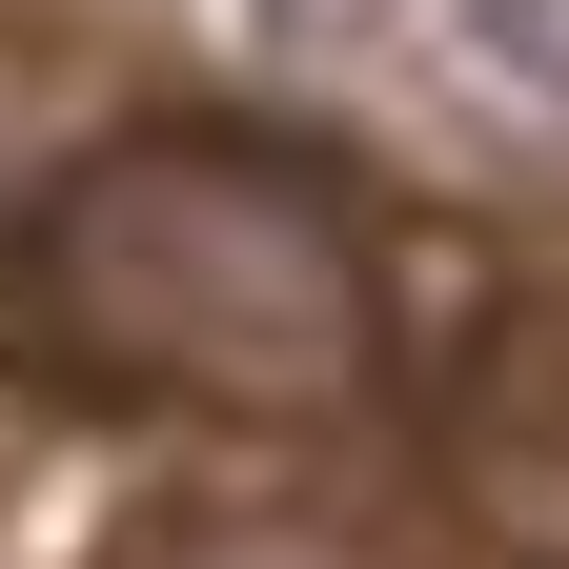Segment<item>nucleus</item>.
<instances>
[{
  "mask_svg": "<svg viewBox=\"0 0 569 569\" xmlns=\"http://www.w3.org/2000/svg\"><path fill=\"white\" fill-rule=\"evenodd\" d=\"M468 21V61H509L529 102H569V0H448Z\"/></svg>",
  "mask_w": 569,
  "mask_h": 569,
  "instance_id": "2",
  "label": "nucleus"
},
{
  "mask_svg": "<svg viewBox=\"0 0 569 569\" xmlns=\"http://www.w3.org/2000/svg\"><path fill=\"white\" fill-rule=\"evenodd\" d=\"M61 264H82V306L122 346H163V367H203V387H326L346 326H367L326 203H284L244 163H122L82 224H61Z\"/></svg>",
  "mask_w": 569,
  "mask_h": 569,
  "instance_id": "1",
  "label": "nucleus"
}]
</instances>
